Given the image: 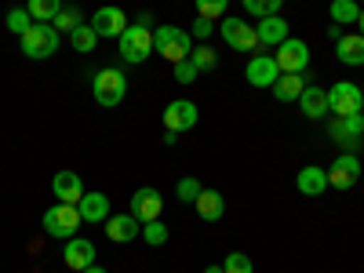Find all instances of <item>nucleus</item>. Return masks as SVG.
Instances as JSON below:
<instances>
[{"label": "nucleus", "mask_w": 364, "mask_h": 273, "mask_svg": "<svg viewBox=\"0 0 364 273\" xmlns=\"http://www.w3.org/2000/svg\"><path fill=\"white\" fill-rule=\"evenodd\" d=\"M255 33H259V48H281L288 41V22L281 15H269V18H259L255 26Z\"/></svg>", "instance_id": "6ab92c4d"}, {"label": "nucleus", "mask_w": 364, "mask_h": 273, "mask_svg": "<svg viewBox=\"0 0 364 273\" xmlns=\"http://www.w3.org/2000/svg\"><path fill=\"white\" fill-rule=\"evenodd\" d=\"M91 91H95V102H99V106H106V109L120 106V102H124V95H128V77H124V70H117V66L99 70L95 77H91Z\"/></svg>", "instance_id": "20e7f679"}, {"label": "nucleus", "mask_w": 364, "mask_h": 273, "mask_svg": "<svg viewBox=\"0 0 364 273\" xmlns=\"http://www.w3.org/2000/svg\"><path fill=\"white\" fill-rule=\"evenodd\" d=\"M128 211H132L139 223H154V219H161V211H164V197H161V190H154V186L135 190L132 200H128Z\"/></svg>", "instance_id": "9b49d317"}, {"label": "nucleus", "mask_w": 364, "mask_h": 273, "mask_svg": "<svg viewBox=\"0 0 364 273\" xmlns=\"http://www.w3.org/2000/svg\"><path fill=\"white\" fill-rule=\"evenodd\" d=\"M219 29H223V41H226L233 51H259V33H255V26H248V22H240V18L226 15V18L219 22Z\"/></svg>", "instance_id": "6e6552de"}, {"label": "nucleus", "mask_w": 364, "mask_h": 273, "mask_svg": "<svg viewBox=\"0 0 364 273\" xmlns=\"http://www.w3.org/2000/svg\"><path fill=\"white\" fill-rule=\"evenodd\" d=\"M328 109L331 117H350V113H364V91L350 80H336L328 87Z\"/></svg>", "instance_id": "0eeeda50"}, {"label": "nucleus", "mask_w": 364, "mask_h": 273, "mask_svg": "<svg viewBox=\"0 0 364 273\" xmlns=\"http://www.w3.org/2000/svg\"><path fill=\"white\" fill-rule=\"evenodd\" d=\"M331 22H339V26H350V22H357L360 18V4H357V0H331Z\"/></svg>", "instance_id": "bb28decb"}, {"label": "nucleus", "mask_w": 364, "mask_h": 273, "mask_svg": "<svg viewBox=\"0 0 364 273\" xmlns=\"http://www.w3.org/2000/svg\"><path fill=\"white\" fill-rule=\"evenodd\" d=\"M200 190H204V186H200V178H193V175H182V178H178V186H175V193H178L182 204H193V200L200 197Z\"/></svg>", "instance_id": "2f4dec72"}, {"label": "nucleus", "mask_w": 364, "mask_h": 273, "mask_svg": "<svg viewBox=\"0 0 364 273\" xmlns=\"http://www.w3.org/2000/svg\"><path fill=\"white\" fill-rule=\"evenodd\" d=\"M80 226H84V219H80L77 204H51V208L44 211V233L55 237V240H70V237H77Z\"/></svg>", "instance_id": "39448f33"}, {"label": "nucleus", "mask_w": 364, "mask_h": 273, "mask_svg": "<svg viewBox=\"0 0 364 273\" xmlns=\"http://www.w3.org/2000/svg\"><path fill=\"white\" fill-rule=\"evenodd\" d=\"M193 208H197V215L204 223H219L226 215V200H223L219 190H200V197L193 200Z\"/></svg>", "instance_id": "4be33fe9"}, {"label": "nucleus", "mask_w": 364, "mask_h": 273, "mask_svg": "<svg viewBox=\"0 0 364 273\" xmlns=\"http://www.w3.org/2000/svg\"><path fill=\"white\" fill-rule=\"evenodd\" d=\"M357 178H360V161H357V154H339L336 164L328 168V186H331V190H353Z\"/></svg>", "instance_id": "ddd939ff"}, {"label": "nucleus", "mask_w": 364, "mask_h": 273, "mask_svg": "<svg viewBox=\"0 0 364 273\" xmlns=\"http://www.w3.org/2000/svg\"><path fill=\"white\" fill-rule=\"evenodd\" d=\"M95 245L91 240H84V237H70L66 240V252H63V259H66V269H73V273H80V269H87V266H95Z\"/></svg>", "instance_id": "2eb2a0df"}, {"label": "nucleus", "mask_w": 364, "mask_h": 273, "mask_svg": "<svg viewBox=\"0 0 364 273\" xmlns=\"http://www.w3.org/2000/svg\"><path fill=\"white\" fill-rule=\"evenodd\" d=\"M295 186H299L302 197H321V193H328V168H317V164L299 168Z\"/></svg>", "instance_id": "a211bd4d"}, {"label": "nucleus", "mask_w": 364, "mask_h": 273, "mask_svg": "<svg viewBox=\"0 0 364 273\" xmlns=\"http://www.w3.org/2000/svg\"><path fill=\"white\" fill-rule=\"evenodd\" d=\"M91 29L99 33V41H109V37L117 41L128 29V18H124V11H120V8L106 4V8H99L95 15H91Z\"/></svg>", "instance_id": "4468645a"}, {"label": "nucleus", "mask_w": 364, "mask_h": 273, "mask_svg": "<svg viewBox=\"0 0 364 273\" xmlns=\"http://www.w3.org/2000/svg\"><path fill=\"white\" fill-rule=\"evenodd\" d=\"M269 91H273V99H277V102H299V95L306 91V77H302V73H281L277 84H273Z\"/></svg>", "instance_id": "5701e85b"}, {"label": "nucleus", "mask_w": 364, "mask_h": 273, "mask_svg": "<svg viewBox=\"0 0 364 273\" xmlns=\"http://www.w3.org/2000/svg\"><path fill=\"white\" fill-rule=\"evenodd\" d=\"M95 44H99V33L91 29V22H80L73 33H70V48L73 51H80V55H87V51H95Z\"/></svg>", "instance_id": "a878e982"}, {"label": "nucleus", "mask_w": 364, "mask_h": 273, "mask_svg": "<svg viewBox=\"0 0 364 273\" xmlns=\"http://www.w3.org/2000/svg\"><path fill=\"white\" fill-rule=\"evenodd\" d=\"M154 48H157V55H164L175 66V63H182V58H190L193 37H190V29H182V26H157L154 29Z\"/></svg>", "instance_id": "7ed1b4c3"}, {"label": "nucleus", "mask_w": 364, "mask_h": 273, "mask_svg": "<svg viewBox=\"0 0 364 273\" xmlns=\"http://www.w3.org/2000/svg\"><path fill=\"white\" fill-rule=\"evenodd\" d=\"M277 77H281V66H277V58L273 55H252L248 58V66H245V80L252 84V87H273L277 84Z\"/></svg>", "instance_id": "f8f14e48"}, {"label": "nucleus", "mask_w": 364, "mask_h": 273, "mask_svg": "<svg viewBox=\"0 0 364 273\" xmlns=\"http://www.w3.org/2000/svg\"><path fill=\"white\" fill-rule=\"evenodd\" d=\"M80 273H106L102 266H87V269H80Z\"/></svg>", "instance_id": "a19ab883"}, {"label": "nucleus", "mask_w": 364, "mask_h": 273, "mask_svg": "<svg viewBox=\"0 0 364 273\" xmlns=\"http://www.w3.org/2000/svg\"><path fill=\"white\" fill-rule=\"evenodd\" d=\"M360 4H364V0H360Z\"/></svg>", "instance_id": "79ce46f5"}, {"label": "nucleus", "mask_w": 364, "mask_h": 273, "mask_svg": "<svg viewBox=\"0 0 364 273\" xmlns=\"http://www.w3.org/2000/svg\"><path fill=\"white\" fill-rule=\"evenodd\" d=\"M190 63L204 73V70H215V66H219V55L211 51L208 44H200V48H193V51H190Z\"/></svg>", "instance_id": "72a5a7b5"}, {"label": "nucleus", "mask_w": 364, "mask_h": 273, "mask_svg": "<svg viewBox=\"0 0 364 273\" xmlns=\"http://www.w3.org/2000/svg\"><path fill=\"white\" fill-rule=\"evenodd\" d=\"M240 4H245V11L255 15V18H269V15H281L284 0H240Z\"/></svg>", "instance_id": "c85d7f7f"}, {"label": "nucleus", "mask_w": 364, "mask_h": 273, "mask_svg": "<svg viewBox=\"0 0 364 273\" xmlns=\"http://www.w3.org/2000/svg\"><path fill=\"white\" fill-rule=\"evenodd\" d=\"M299 109H302V117H310V120L328 117V113H331V109H328V91L317 87V84H306V91L299 95Z\"/></svg>", "instance_id": "412c9836"}, {"label": "nucleus", "mask_w": 364, "mask_h": 273, "mask_svg": "<svg viewBox=\"0 0 364 273\" xmlns=\"http://www.w3.org/2000/svg\"><path fill=\"white\" fill-rule=\"evenodd\" d=\"M336 58L343 66H364V37L346 33L343 41H336Z\"/></svg>", "instance_id": "b1692460"}, {"label": "nucleus", "mask_w": 364, "mask_h": 273, "mask_svg": "<svg viewBox=\"0 0 364 273\" xmlns=\"http://www.w3.org/2000/svg\"><path fill=\"white\" fill-rule=\"evenodd\" d=\"M357 33L364 37V11H360V18H357Z\"/></svg>", "instance_id": "ea45409f"}, {"label": "nucleus", "mask_w": 364, "mask_h": 273, "mask_svg": "<svg viewBox=\"0 0 364 273\" xmlns=\"http://www.w3.org/2000/svg\"><path fill=\"white\" fill-rule=\"evenodd\" d=\"M193 4H197V15H200V18L223 22V18H226V8H230V0H193Z\"/></svg>", "instance_id": "7c9ffc66"}, {"label": "nucleus", "mask_w": 364, "mask_h": 273, "mask_svg": "<svg viewBox=\"0 0 364 273\" xmlns=\"http://www.w3.org/2000/svg\"><path fill=\"white\" fill-rule=\"evenodd\" d=\"M84 22V15H80V8L77 4H66L63 11H58L55 15V29H58V33H73V29Z\"/></svg>", "instance_id": "c756f323"}, {"label": "nucleus", "mask_w": 364, "mask_h": 273, "mask_svg": "<svg viewBox=\"0 0 364 273\" xmlns=\"http://www.w3.org/2000/svg\"><path fill=\"white\" fill-rule=\"evenodd\" d=\"M273 58H277L281 73H306V66H310V44L288 37V41L277 48V55H273Z\"/></svg>", "instance_id": "1a4fd4ad"}, {"label": "nucleus", "mask_w": 364, "mask_h": 273, "mask_svg": "<svg viewBox=\"0 0 364 273\" xmlns=\"http://www.w3.org/2000/svg\"><path fill=\"white\" fill-rule=\"evenodd\" d=\"M77 211H80V219H84V223H95V226H99V223L109 219V197L99 193V190H91V193L80 197Z\"/></svg>", "instance_id": "aec40b11"}, {"label": "nucleus", "mask_w": 364, "mask_h": 273, "mask_svg": "<svg viewBox=\"0 0 364 273\" xmlns=\"http://www.w3.org/2000/svg\"><path fill=\"white\" fill-rule=\"evenodd\" d=\"M4 22H8V29H11V33H15V37H22V33H26V29H29V26H33V15H29L26 8H11Z\"/></svg>", "instance_id": "f704fd0d"}, {"label": "nucleus", "mask_w": 364, "mask_h": 273, "mask_svg": "<svg viewBox=\"0 0 364 273\" xmlns=\"http://www.w3.org/2000/svg\"><path fill=\"white\" fill-rule=\"evenodd\" d=\"M197 120H200V113H197V102H190V99H175L164 106V128L175 135L197 128Z\"/></svg>", "instance_id": "9d476101"}, {"label": "nucleus", "mask_w": 364, "mask_h": 273, "mask_svg": "<svg viewBox=\"0 0 364 273\" xmlns=\"http://www.w3.org/2000/svg\"><path fill=\"white\" fill-rule=\"evenodd\" d=\"M204 273H226V269H223V262H211V266H204Z\"/></svg>", "instance_id": "58836bf2"}, {"label": "nucleus", "mask_w": 364, "mask_h": 273, "mask_svg": "<svg viewBox=\"0 0 364 273\" xmlns=\"http://www.w3.org/2000/svg\"><path fill=\"white\" fill-rule=\"evenodd\" d=\"M197 77H200V70L190 63V58H182V63H175V80H178V84H193Z\"/></svg>", "instance_id": "c9c22d12"}, {"label": "nucleus", "mask_w": 364, "mask_h": 273, "mask_svg": "<svg viewBox=\"0 0 364 273\" xmlns=\"http://www.w3.org/2000/svg\"><path fill=\"white\" fill-rule=\"evenodd\" d=\"M360 117H364V113H360Z\"/></svg>", "instance_id": "37998d69"}, {"label": "nucleus", "mask_w": 364, "mask_h": 273, "mask_svg": "<svg viewBox=\"0 0 364 273\" xmlns=\"http://www.w3.org/2000/svg\"><path fill=\"white\" fill-rule=\"evenodd\" d=\"M63 8H66L63 0H26V11L33 15V22H55Z\"/></svg>", "instance_id": "393cba45"}, {"label": "nucleus", "mask_w": 364, "mask_h": 273, "mask_svg": "<svg viewBox=\"0 0 364 273\" xmlns=\"http://www.w3.org/2000/svg\"><path fill=\"white\" fill-rule=\"evenodd\" d=\"M117 44H120V58H124L128 66H142L146 58L157 51L154 48V29L142 26V22H132L124 33L117 37Z\"/></svg>", "instance_id": "f257e3e1"}, {"label": "nucleus", "mask_w": 364, "mask_h": 273, "mask_svg": "<svg viewBox=\"0 0 364 273\" xmlns=\"http://www.w3.org/2000/svg\"><path fill=\"white\" fill-rule=\"evenodd\" d=\"M106 237L113 240V245H132L135 237H142V223L132 215H109L106 219Z\"/></svg>", "instance_id": "dca6fc26"}, {"label": "nucleus", "mask_w": 364, "mask_h": 273, "mask_svg": "<svg viewBox=\"0 0 364 273\" xmlns=\"http://www.w3.org/2000/svg\"><path fill=\"white\" fill-rule=\"evenodd\" d=\"M328 37H331V41H343L346 33H343V26H339V22H328Z\"/></svg>", "instance_id": "4c0bfd02"}, {"label": "nucleus", "mask_w": 364, "mask_h": 273, "mask_svg": "<svg viewBox=\"0 0 364 273\" xmlns=\"http://www.w3.org/2000/svg\"><path fill=\"white\" fill-rule=\"evenodd\" d=\"M328 135L331 142H336L343 154H357L360 149V135H364V117L360 113H350V117H331V124H328Z\"/></svg>", "instance_id": "423d86ee"}, {"label": "nucleus", "mask_w": 364, "mask_h": 273, "mask_svg": "<svg viewBox=\"0 0 364 273\" xmlns=\"http://www.w3.org/2000/svg\"><path fill=\"white\" fill-rule=\"evenodd\" d=\"M22 44V55L33 58V63H44V58H51L58 51V29L51 22H33L26 29V33L18 37Z\"/></svg>", "instance_id": "f03ea898"}, {"label": "nucleus", "mask_w": 364, "mask_h": 273, "mask_svg": "<svg viewBox=\"0 0 364 273\" xmlns=\"http://www.w3.org/2000/svg\"><path fill=\"white\" fill-rule=\"evenodd\" d=\"M211 29H215V22H211V18H193V26H190V37H197V41H208L211 37Z\"/></svg>", "instance_id": "e433bc0d"}, {"label": "nucleus", "mask_w": 364, "mask_h": 273, "mask_svg": "<svg viewBox=\"0 0 364 273\" xmlns=\"http://www.w3.org/2000/svg\"><path fill=\"white\" fill-rule=\"evenodd\" d=\"M51 193L58 197V204H80V197H84L87 190H84V182H80L77 171H58V175L51 178Z\"/></svg>", "instance_id": "f3484780"}, {"label": "nucleus", "mask_w": 364, "mask_h": 273, "mask_svg": "<svg viewBox=\"0 0 364 273\" xmlns=\"http://www.w3.org/2000/svg\"><path fill=\"white\" fill-rule=\"evenodd\" d=\"M168 237H171V230L161 223V219H154V223H142V240L149 248H161V245H168Z\"/></svg>", "instance_id": "cd10ccee"}, {"label": "nucleus", "mask_w": 364, "mask_h": 273, "mask_svg": "<svg viewBox=\"0 0 364 273\" xmlns=\"http://www.w3.org/2000/svg\"><path fill=\"white\" fill-rule=\"evenodd\" d=\"M223 269H226V273H255V262H252V255H245V252H230V255L223 259Z\"/></svg>", "instance_id": "473e14b6"}]
</instances>
